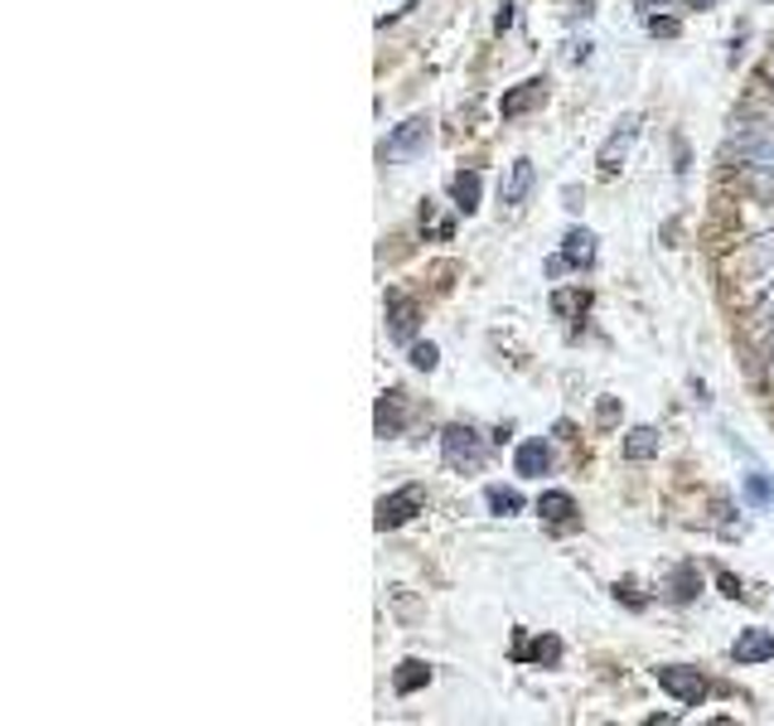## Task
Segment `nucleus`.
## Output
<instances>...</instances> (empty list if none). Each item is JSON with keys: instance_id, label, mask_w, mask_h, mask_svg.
Returning a JSON list of instances; mask_svg holds the SVG:
<instances>
[{"instance_id": "f257e3e1", "label": "nucleus", "mask_w": 774, "mask_h": 726, "mask_svg": "<svg viewBox=\"0 0 774 726\" xmlns=\"http://www.w3.org/2000/svg\"><path fill=\"white\" fill-rule=\"evenodd\" d=\"M441 455L451 470H479L484 465V441L475 427H465V421H455V427L441 431Z\"/></svg>"}, {"instance_id": "f03ea898", "label": "nucleus", "mask_w": 774, "mask_h": 726, "mask_svg": "<svg viewBox=\"0 0 774 726\" xmlns=\"http://www.w3.org/2000/svg\"><path fill=\"white\" fill-rule=\"evenodd\" d=\"M726 155H736V161H745V165L774 161V121H750V127H741L726 141Z\"/></svg>"}, {"instance_id": "7ed1b4c3", "label": "nucleus", "mask_w": 774, "mask_h": 726, "mask_svg": "<svg viewBox=\"0 0 774 726\" xmlns=\"http://www.w3.org/2000/svg\"><path fill=\"white\" fill-rule=\"evenodd\" d=\"M653 678H659L663 693H673L683 707H697V702L707 697V678L697 669H687V663H663V669H653Z\"/></svg>"}, {"instance_id": "20e7f679", "label": "nucleus", "mask_w": 774, "mask_h": 726, "mask_svg": "<svg viewBox=\"0 0 774 726\" xmlns=\"http://www.w3.org/2000/svg\"><path fill=\"white\" fill-rule=\"evenodd\" d=\"M427 141H431L427 117H411V121H402V127L392 131V136H387V161H411V155L427 151Z\"/></svg>"}, {"instance_id": "39448f33", "label": "nucleus", "mask_w": 774, "mask_h": 726, "mask_svg": "<svg viewBox=\"0 0 774 726\" xmlns=\"http://www.w3.org/2000/svg\"><path fill=\"white\" fill-rule=\"evenodd\" d=\"M421 508V490L417 484H407V490H397V494H387V499H378V514H373V524H378L383 532L387 528H402L411 514Z\"/></svg>"}, {"instance_id": "423d86ee", "label": "nucleus", "mask_w": 774, "mask_h": 726, "mask_svg": "<svg viewBox=\"0 0 774 726\" xmlns=\"http://www.w3.org/2000/svg\"><path fill=\"white\" fill-rule=\"evenodd\" d=\"M387 334H392L397 344H411V334H417V300L402 296V290L387 296Z\"/></svg>"}, {"instance_id": "0eeeda50", "label": "nucleus", "mask_w": 774, "mask_h": 726, "mask_svg": "<svg viewBox=\"0 0 774 726\" xmlns=\"http://www.w3.org/2000/svg\"><path fill=\"white\" fill-rule=\"evenodd\" d=\"M731 659L736 663H765L774 659V635L770 629H760V625H750L736 635V645H731Z\"/></svg>"}, {"instance_id": "6e6552de", "label": "nucleus", "mask_w": 774, "mask_h": 726, "mask_svg": "<svg viewBox=\"0 0 774 726\" xmlns=\"http://www.w3.org/2000/svg\"><path fill=\"white\" fill-rule=\"evenodd\" d=\"M634 136H639V117H624L620 131H615V136L600 145V169H605V175H615V169L624 165V155H629V145H634Z\"/></svg>"}, {"instance_id": "1a4fd4ad", "label": "nucleus", "mask_w": 774, "mask_h": 726, "mask_svg": "<svg viewBox=\"0 0 774 726\" xmlns=\"http://www.w3.org/2000/svg\"><path fill=\"white\" fill-rule=\"evenodd\" d=\"M542 97H548V82H542V78H528V82H518V88L504 97V102H499V112H504L508 121H513V117L532 112V107H538Z\"/></svg>"}, {"instance_id": "9d476101", "label": "nucleus", "mask_w": 774, "mask_h": 726, "mask_svg": "<svg viewBox=\"0 0 774 726\" xmlns=\"http://www.w3.org/2000/svg\"><path fill=\"white\" fill-rule=\"evenodd\" d=\"M562 266H596V238H590L586 228H572V233H566V252L552 262V272H562Z\"/></svg>"}, {"instance_id": "9b49d317", "label": "nucleus", "mask_w": 774, "mask_h": 726, "mask_svg": "<svg viewBox=\"0 0 774 726\" xmlns=\"http://www.w3.org/2000/svg\"><path fill=\"white\" fill-rule=\"evenodd\" d=\"M532 161H513V169H508V185H504V209H523V199L532 194Z\"/></svg>"}, {"instance_id": "f8f14e48", "label": "nucleus", "mask_w": 774, "mask_h": 726, "mask_svg": "<svg viewBox=\"0 0 774 726\" xmlns=\"http://www.w3.org/2000/svg\"><path fill=\"white\" fill-rule=\"evenodd\" d=\"M518 475H528V480H538V475H548V465H552V451L542 441H523L518 446Z\"/></svg>"}, {"instance_id": "ddd939ff", "label": "nucleus", "mask_w": 774, "mask_h": 726, "mask_svg": "<svg viewBox=\"0 0 774 726\" xmlns=\"http://www.w3.org/2000/svg\"><path fill=\"white\" fill-rule=\"evenodd\" d=\"M451 194H455L460 213H475L479 209V175H475V169H460V175L451 179Z\"/></svg>"}, {"instance_id": "4468645a", "label": "nucleus", "mask_w": 774, "mask_h": 726, "mask_svg": "<svg viewBox=\"0 0 774 726\" xmlns=\"http://www.w3.org/2000/svg\"><path fill=\"white\" fill-rule=\"evenodd\" d=\"M659 455V431L653 427H634L624 436V460H653Z\"/></svg>"}, {"instance_id": "2eb2a0df", "label": "nucleus", "mask_w": 774, "mask_h": 726, "mask_svg": "<svg viewBox=\"0 0 774 726\" xmlns=\"http://www.w3.org/2000/svg\"><path fill=\"white\" fill-rule=\"evenodd\" d=\"M538 514H542V518H552V524H566V518L576 514V499H572L566 490H548V494L538 499Z\"/></svg>"}, {"instance_id": "dca6fc26", "label": "nucleus", "mask_w": 774, "mask_h": 726, "mask_svg": "<svg viewBox=\"0 0 774 726\" xmlns=\"http://www.w3.org/2000/svg\"><path fill=\"white\" fill-rule=\"evenodd\" d=\"M392 683H397V693H417V688L421 683H431V669H427V663H421V659H407V663H397V678H392Z\"/></svg>"}, {"instance_id": "f3484780", "label": "nucleus", "mask_w": 774, "mask_h": 726, "mask_svg": "<svg viewBox=\"0 0 774 726\" xmlns=\"http://www.w3.org/2000/svg\"><path fill=\"white\" fill-rule=\"evenodd\" d=\"M402 431V393H383L378 403V436H397Z\"/></svg>"}, {"instance_id": "a211bd4d", "label": "nucleus", "mask_w": 774, "mask_h": 726, "mask_svg": "<svg viewBox=\"0 0 774 726\" xmlns=\"http://www.w3.org/2000/svg\"><path fill=\"white\" fill-rule=\"evenodd\" d=\"M741 262H745L755 276H765L770 266H774V233H765V238H755V242H750V252H745Z\"/></svg>"}, {"instance_id": "6ab92c4d", "label": "nucleus", "mask_w": 774, "mask_h": 726, "mask_svg": "<svg viewBox=\"0 0 774 726\" xmlns=\"http://www.w3.org/2000/svg\"><path fill=\"white\" fill-rule=\"evenodd\" d=\"M489 508H494V514H518V508H523V494H518V490H499V484H494V490H489Z\"/></svg>"}, {"instance_id": "aec40b11", "label": "nucleus", "mask_w": 774, "mask_h": 726, "mask_svg": "<svg viewBox=\"0 0 774 726\" xmlns=\"http://www.w3.org/2000/svg\"><path fill=\"white\" fill-rule=\"evenodd\" d=\"M755 334H760V339H770V334H774V290L755 306Z\"/></svg>"}, {"instance_id": "412c9836", "label": "nucleus", "mask_w": 774, "mask_h": 726, "mask_svg": "<svg viewBox=\"0 0 774 726\" xmlns=\"http://www.w3.org/2000/svg\"><path fill=\"white\" fill-rule=\"evenodd\" d=\"M411 363H417L421 373H431L435 363H441V354H435V344H411Z\"/></svg>"}, {"instance_id": "4be33fe9", "label": "nucleus", "mask_w": 774, "mask_h": 726, "mask_svg": "<svg viewBox=\"0 0 774 726\" xmlns=\"http://www.w3.org/2000/svg\"><path fill=\"white\" fill-rule=\"evenodd\" d=\"M745 499L750 504H770V480L765 475H750L745 480Z\"/></svg>"}, {"instance_id": "5701e85b", "label": "nucleus", "mask_w": 774, "mask_h": 726, "mask_svg": "<svg viewBox=\"0 0 774 726\" xmlns=\"http://www.w3.org/2000/svg\"><path fill=\"white\" fill-rule=\"evenodd\" d=\"M765 373H770V378H774V334L765 339Z\"/></svg>"}]
</instances>
